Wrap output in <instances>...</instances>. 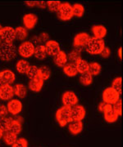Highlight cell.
<instances>
[{
    "label": "cell",
    "instance_id": "6da1fadb",
    "mask_svg": "<svg viewBox=\"0 0 123 147\" xmlns=\"http://www.w3.org/2000/svg\"><path fill=\"white\" fill-rule=\"evenodd\" d=\"M16 47L13 42H2L0 45V60L3 61H10L13 60L16 57Z\"/></svg>",
    "mask_w": 123,
    "mask_h": 147
},
{
    "label": "cell",
    "instance_id": "7a4b0ae2",
    "mask_svg": "<svg viewBox=\"0 0 123 147\" xmlns=\"http://www.w3.org/2000/svg\"><path fill=\"white\" fill-rule=\"evenodd\" d=\"M105 47V43L103 39L96 38L94 37H90L86 45V50L91 55H99L102 53Z\"/></svg>",
    "mask_w": 123,
    "mask_h": 147
},
{
    "label": "cell",
    "instance_id": "3957f363",
    "mask_svg": "<svg viewBox=\"0 0 123 147\" xmlns=\"http://www.w3.org/2000/svg\"><path fill=\"white\" fill-rule=\"evenodd\" d=\"M56 120L58 121L61 127L67 126L69 123L72 121L71 119V107L62 106L56 112Z\"/></svg>",
    "mask_w": 123,
    "mask_h": 147
},
{
    "label": "cell",
    "instance_id": "277c9868",
    "mask_svg": "<svg viewBox=\"0 0 123 147\" xmlns=\"http://www.w3.org/2000/svg\"><path fill=\"white\" fill-rule=\"evenodd\" d=\"M103 100L105 104L113 105L120 99V94L115 89H113L112 87H109L105 88L102 94Z\"/></svg>",
    "mask_w": 123,
    "mask_h": 147
},
{
    "label": "cell",
    "instance_id": "5b68a950",
    "mask_svg": "<svg viewBox=\"0 0 123 147\" xmlns=\"http://www.w3.org/2000/svg\"><path fill=\"white\" fill-rule=\"evenodd\" d=\"M57 12L58 18L62 21H68L73 17L72 7L68 3H61V6Z\"/></svg>",
    "mask_w": 123,
    "mask_h": 147
},
{
    "label": "cell",
    "instance_id": "8992f818",
    "mask_svg": "<svg viewBox=\"0 0 123 147\" xmlns=\"http://www.w3.org/2000/svg\"><path fill=\"white\" fill-rule=\"evenodd\" d=\"M35 45L31 41H25L20 44L18 53L23 58H30L34 55Z\"/></svg>",
    "mask_w": 123,
    "mask_h": 147
},
{
    "label": "cell",
    "instance_id": "52a82bcc",
    "mask_svg": "<svg viewBox=\"0 0 123 147\" xmlns=\"http://www.w3.org/2000/svg\"><path fill=\"white\" fill-rule=\"evenodd\" d=\"M62 102L64 106L72 107L74 105H77L78 97L74 92L67 91V92H65L62 96Z\"/></svg>",
    "mask_w": 123,
    "mask_h": 147
},
{
    "label": "cell",
    "instance_id": "ba28073f",
    "mask_svg": "<svg viewBox=\"0 0 123 147\" xmlns=\"http://www.w3.org/2000/svg\"><path fill=\"white\" fill-rule=\"evenodd\" d=\"M16 80V75L10 69L0 71V85H11Z\"/></svg>",
    "mask_w": 123,
    "mask_h": 147
},
{
    "label": "cell",
    "instance_id": "9c48e42d",
    "mask_svg": "<svg viewBox=\"0 0 123 147\" xmlns=\"http://www.w3.org/2000/svg\"><path fill=\"white\" fill-rule=\"evenodd\" d=\"M0 38L2 40V42H7V43H12L13 41L16 39L15 29L11 26L3 27L2 34H0Z\"/></svg>",
    "mask_w": 123,
    "mask_h": 147
},
{
    "label": "cell",
    "instance_id": "30bf717a",
    "mask_svg": "<svg viewBox=\"0 0 123 147\" xmlns=\"http://www.w3.org/2000/svg\"><path fill=\"white\" fill-rule=\"evenodd\" d=\"M103 112V115H104V119L107 123H115L118 121L119 116L115 112V110H113L112 105L106 104Z\"/></svg>",
    "mask_w": 123,
    "mask_h": 147
},
{
    "label": "cell",
    "instance_id": "8fae6325",
    "mask_svg": "<svg viewBox=\"0 0 123 147\" xmlns=\"http://www.w3.org/2000/svg\"><path fill=\"white\" fill-rule=\"evenodd\" d=\"M7 108L8 110V113H10L12 115H17L22 112L23 106L21 100H19L18 99H12L8 101Z\"/></svg>",
    "mask_w": 123,
    "mask_h": 147
},
{
    "label": "cell",
    "instance_id": "7c38bea8",
    "mask_svg": "<svg viewBox=\"0 0 123 147\" xmlns=\"http://www.w3.org/2000/svg\"><path fill=\"white\" fill-rule=\"evenodd\" d=\"M86 110L81 105H75L71 107V119L72 120L81 121L85 119Z\"/></svg>",
    "mask_w": 123,
    "mask_h": 147
},
{
    "label": "cell",
    "instance_id": "4fadbf2b",
    "mask_svg": "<svg viewBox=\"0 0 123 147\" xmlns=\"http://www.w3.org/2000/svg\"><path fill=\"white\" fill-rule=\"evenodd\" d=\"M22 22L24 27L27 30H32L37 25L38 17L35 14L27 13L22 18Z\"/></svg>",
    "mask_w": 123,
    "mask_h": 147
},
{
    "label": "cell",
    "instance_id": "5bb4252c",
    "mask_svg": "<svg viewBox=\"0 0 123 147\" xmlns=\"http://www.w3.org/2000/svg\"><path fill=\"white\" fill-rule=\"evenodd\" d=\"M14 96V90L11 85H0V100H10Z\"/></svg>",
    "mask_w": 123,
    "mask_h": 147
},
{
    "label": "cell",
    "instance_id": "9a60e30c",
    "mask_svg": "<svg viewBox=\"0 0 123 147\" xmlns=\"http://www.w3.org/2000/svg\"><path fill=\"white\" fill-rule=\"evenodd\" d=\"M90 35L88 33L86 32H81L77 34L74 37V40H73V45L75 47H80L86 46V43L88 42L90 39Z\"/></svg>",
    "mask_w": 123,
    "mask_h": 147
},
{
    "label": "cell",
    "instance_id": "2e32d148",
    "mask_svg": "<svg viewBox=\"0 0 123 147\" xmlns=\"http://www.w3.org/2000/svg\"><path fill=\"white\" fill-rule=\"evenodd\" d=\"M44 46H45L48 55H50V56L54 57L61 51L59 43L55 40H48Z\"/></svg>",
    "mask_w": 123,
    "mask_h": 147
},
{
    "label": "cell",
    "instance_id": "e0dca14e",
    "mask_svg": "<svg viewBox=\"0 0 123 147\" xmlns=\"http://www.w3.org/2000/svg\"><path fill=\"white\" fill-rule=\"evenodd\" d=\"M68 124H69L68 125V131L74 136L80 134V132L83 131L84 125H83L82 121L72 120Z\"/></svg>",
    "mask_w": 123,
    "mask_h": 147
},
{
    "label": "cell",
    "instance_id": "ac0fdd59",
    "mask_svg": "<svg viewBox=\"0 0 123 147\" xmlns=\"http://www.w3.org/2000/svg\"><path fill=\"white\" fill-rule=\"evenodd\" d=\"M43 86V80H42L39 77H37L35 79H30L29 84H28L29 89L32 91V92H38L41 91Z\"/></svg>",
    "mask_w": 123,
    "mask_h": 147
},
{
    "label": "cell",
    "instance_id": "d6986e66",
    "mask_svg": "<svg viewBox=\"0 0 123 147\" xmlns=\"http://www.w3.org/2000/svg\"><path fill=\"white\" fill-rule=\"evenodd\" d=\"M67 55L63 51H60L56 56L54 57V63L59 67H64L67 64Z\"/></svg>",
    "mask_w": 123,
    "mask_h": 147
},
{
    "label": "cell",
    "instance_id": "ffe728a7",
    "mask_svg": "<svg viewBox=\"0 0 123 147\" xmlns=\"http://www.w3.org/2000/svg\"><path fill=\"white\" fill-rule=\"evenodd\" d=\"M92 33L94 38L103 39L107 34V29L102 25H96L92 27Z\"/></svg>",
    "mask_w": 123,
    "mask_h": 147
},
{
    "label": "cell",
    "instance_id": "44dd1931",
    "mask_svg": "<svg viewBox=\"0 0 123 147\" xmlns=\"http://www.w3.org/2000/svg\"><path fill=\"white\" fill-rule=\"evenodd\" d=\"M22 130V121L19 120L18 119H12L8 127V131H11L16 135H18L21 133Z\"/></svg>",
    "mask_w": 123,
    "mask_h": 147
},
{
    "label": "cell",
    "instance_id": "7402d4cb",
    "mask_svg": "<svg viewBox=\"0 0 123 147\" xmlns=\"http://www.w3.org/2000/svg\"><path fill=\"white\" fill-rule=\"evenodd\" d=\"M34 56L35 57V58H37L38 60H44L48 56L45 46L42 44H39L36 47H35Z\"/></svg>",
    "mask_w": 123,
    "mask_h": 147
},
{
    "label": "cell",
    "instance_id": "603a6c76",
    "mask_svg": "<svg viewBox=\"0 0 123 147\" xmlns=\"http://www.w3.org/2000/svg\"><path fill=\"white\" fill-rule=\"evenodd\" d=\"M14 95H16L19 98H25L27 94V88L22 84H17L13 88Z\"/></svg>",
    "mask_w": 123,
    "mask_h": 147
},
{
    "label": "cell",
    "instance_id": "cb8c5ba5",
    "mask_svg": "<svg viewBox=\"0 0 123 147\" xmlns=\"http://www.w3.org/2000/svg\"><path fill=\"white\" fill-rule=\"evenodd\" d=\"M75 67L77 69V72L80 74H84L86 72H88V69H89V63L88 61L80 58L75 63Z\"/></svg>",
    "mask_w": 123,
    "mask_h": 147
},
{
    "label": "cell",
    "instance_id": "d4e9b609",
    "mask_svg": "<svg viewBox=\"0 0 123 147\" xmlns=\"http://www.w3.org/2000/svg\"><path fill=\"white\" fill-rule=\"evenodd\" d=\"M3 139V142H5L6 145H7V146H12L16 142V140L18 139V137H17V135H16V134L12 133L11 131H7L4 132Z\"/></svg>",
    "mask_w": 123,
    "mask_h": 147
},
{
    "label": "cell",
    "instance_id": "484cf974",
    "mask_svg": "<svg viewBox=\"0 0 123 147\" xmlns=\"http://www.w3.org/2000/svg\"><path fill=\"white\" fill-rule=\"evenodd\" d=\"M30 66V64L25 59L19 60L16 64V69L19 74H26Z\"/></svg>",
    "mask_w": 123,
    "mask_h": 147
},
{
    "label": "cell",
    "instance_id": "4316f807",
    "mask_svg": "<svg viewBox=\"0 0 123 147\" xmlns=\"http://www.w3.org/2000/svg\"><path fill=\"white\" fill-rule=\"evenodd\" d=\"M63 72L68 77H75V75L78 74L76 67H75V65L73 63L67 64L63 67Z\"/></svg>",
    "mask_w": 123,
    "mask_h": 147
},
{
    "label": "cell",
    "instance_id": "83f0119b",
    "mask_svg": "<svg viewBox=\"0 0 123 147\" xmlns=\"http://www.w3.org/2000/svg\"><path fill=\"white\" fill-rule=\"evenodd\" d=\"M15 35H16V39L22 41L27 38L28 32L24 26H18L15 29Z\"/></svg>",
    "mask_w": 123,
    "mask_h": 147
},
{
    "label": "cell",
    "instance_id": "f1b7e54d",
    "mask_svg": "<svg viewBox=\"0 0 123 147\" xmlns=\"http://www.w3.org/2000/svg\"><path fill=\"white\" fill-rule=\"evenodd\" d=\"M102 70V66L100 64L97 63V62H92L89 64V69H88V72L92 76H97L99 75Z\"/></svg>",
    "mask_w": 123,
    "mask_h": 147
},
{
    "label": "cell",
    "instance_id": "f546056e",
    "mask_svg": "<svg viewBox=\"0 0 123 147\" xmlns=\"http://www.w3.org/2000/svg\"><path fill=\"white\" fill-rule=\"evenodd\" d=\"M51 76V69L48 66L43 65L39 68V77L42 80H47L50 78Z\"/></svg>",
    "mask_w": 123,
    "mask_h": 147
},
{
    "label": "cell",
    "instance_id": "4dcf8cb0",
    "mask_svg": "<svg viewBox=\"0 0 123 147\" xmlns=\"http://www.w3.org/2000/svg\"><path fill=\"white\" fill-rule=\"evenodd\" d=\"M72 7V12H73V16L80 18L81 16H83L85 13V7L84 6L80 3H75Z\"/></svg>",
    "mask_w": 123,
    "mask_h": 147
},
{
    "label": "cell",
    "instance_id": "1f68e13d",
    "mask_svg": "<svg viewBox=\"0 0 123 147\" xmlns=\"http://www.w3.org/2000/svg\"><path fill=\"white\" fill-rule=\"evenodd\" d=\"M26 74L29 79H35L39 77V68L35 65H30L26 72Z\"/></svg>",
    "mask_w": 123,
    "mask_h": 147
},
{
    "label": "cell",
    "instance_id": "d6a6232c",
    "mask_svg": "<svg viewBox=\"0 0 123 147\" xmlns=\"http://www.w3.org/2000/svg\"><path fill=\"white\" fill-rule=\"evenodd\" d=\"M80 82L84 86H89L93 82V76L89 72L81 74L80 77Z\"/></svg>",
    "mask_w": 123,
    "mask_h": 147
},
{
    "label": "cell",
    "instance_id": "836d02e7",
    "mask_svg": "<svg viewBox=\"0 0 123 147\" xmlns=\"http://www.w3.org/2000/svg\"><path fill=\"white\" fill-rule=\"evenodd\" d=\"M122 77H117L113 79L112 84V88L113 89H115L118 92L119 94H122Z\"/></svg>",
    "mask_w": 123,
    "mask_h": 147
},
{
    "label": "cell",
    "instance_id": "e575fe53",
    "mask_svg": "<svg viewBox=\"0 0 123 147\" xmlns=\"http://www.w3.org/2000/svg\"><path fill=\"white\" fill-rule=\"evenodd\" d=\"M12 119V118H9V117L0 118V128L4 132L8 131V127L11 123Z\"/></svg>",
    "mask_w": 123,
    "mask_h": 147
},
{
    "label": "cell",
    "instance_id": "d590c367",
    "mask_svg": "<svg viewBox=\"0 0 123 147\" xmlns=\"http://www.w3.org/2000/svg\"><path fill=\"white\" fill-rule=\"evenodd\" d=\"M67 59H69L71 63L75 64L79 59H80V51L79 49H74L69 53L67 56Z\"/></svg>",
    "mask_w": 123,
    "mask_h": 147
},
{
    "label": "cell",
    "instance_id": "8d00e7d4",
    "mask_svg": "<svg viewBox=\"0 0 123 147\" xmlns=\"http://www.w3.org/2000/svg\"><path fill=\"white\" fill-rule=\"evenodd\" d=\"M61 2L59 1H48L46 3V5L48 7V10L52 12H57L58 11L59 7L61 6Z\"/></svg>",
    "mask_w": 123,
    "mask_h": 147
},
{
    "label": "cell",
    "instance_id": "74e56055",
    "mask_svg": "<svg viewBox=\"0 0 123 147\" xmlns=\"http://www.w3.org/2000/svg\"><path fill=\"white\" fill-rule=\"evenodd\" d=\"M112 105L113 110H115V112L118 114V116H121L122 115V100L119 99L116 103H114Z\"/></svg>",
    "mask_w": 123,
    "mask_h": 147
},
{
    "label": "cell",
    "instance_id": "f35d334b",
    "mask_svg": "<svg viewBox=\"0 0 123 147\" xmlns=\"http://www.w3.org/2000/svg\"><path fill=\"white\" fill-rule=\"evenodd\" d=\"M12 147H28V142L25 138H18Z\"/></svg>",
    "mask_w": 123,
    "mask_h": 147
},
{
    "label": "cell",
    "instance_id": "ab89813d",
    "mask_svg": "<svg viewBox=\"0 0 123 147\" xmlns=\"http://www.w3.org/2000/svg\"><path fill=\"white\" fill-rule=\"evenodd\" d=\"M8 110L7 108V105H0V118H4L7 117L8 115Z\"/></svg>",
    "mask_w": 123,
    "mask_h": 147
},
{
    "label": "cell",
    "instance_id": "60d3db41",
    "mask_svg": "<svg viewBox=\"0 0 123 147\" xmlns=\"http://www.w3.org/2000/svg\"><path fill=\"white\" fill-rule=\"evenodd\" d=\"M99 55H100L103 58H108L111 56V49H110L109 47H105Z\"/></svg>",
    "mask_w": 123,
    "mask_h": 147
},
{
    "label": "cell",
    "instance_id": "b9f144b4",
    "mask_svg": "<svg viewBox=\"0 0 123 147\" xmlns=\"http://www.w3.org/2000/svg\"><path fill=\"white\" fill-rule=\"evenodd\" d=\"M39 41L40 42H47L49 40V35H48V33H46V32H43V33H41L39 35Z\"/></svg>",
    "mask_w": 123,
    "mask_h": 147
},
{
    "label": "cell",
    "instance_id": "7bdbcfd3",
    "mask_svg": "<svg viewBox=\"0 0 123 147\" xmlns=\"http://www.w3.org/2000/svg\"><path fill=\"white\" fill-rule=\"evenodd\" d=\"M105 103L104 102H102V103H100L99 104V111L100 112H103V109H104V107H105Z\"/></svg>",
    "mask_w": 123,
    "mask_h": 147
},
{
    "label": "cell",
    "instance_id": "ee69618b",
    "mask_svg": "<svg viewBox=\"0 0 123 147\" xmlns=\"http://www.w3.org/2000/svg\"><path fill=\"white\" fill-rule=\"evenodd\" d=\"M118 56L120 59H122V47H119V50H118Z\"/></svg>",
    "mask_w": 123,
    "mask_h": 147
},
{
    "label": "cell",
    "instance_id": "f6af8a7d",
    "mask_svg": "<svg viewBox=\"0 0 123 147\" xmlns=\"http://www.w3.org/2000/svg\"><path fill=\"white\" fill-rule=\"evenodd\" d=\"M3 134H4V131H3V130L0 128V139H1V138H3Z\"/></svg>",
    "mask_w": 123,
    "mask_h": 147
},
{
    "label": "cell",
    "instance_id": "bcb514c9",
    "mask_svg": "<svg viewBox=\"0 0 123 147\" xmlns=\"http://www.w3.org/2000/svg\"><path fill=\"white\" fill-rule=\"evenodd\" d=\"M3 27L1 25H0V34H2V31H3Z\"/></svg>",
    "mask_w": 123,
    "mask_h": 147
},
{
    "label": "cell",
    "instance_id": "7dc6e473",
    "mask_svg": "<svg viewBox=\"0 0 123 147\" xmlns=\"http://www.w3.org/2000/svg\"><path fill=\"white\" fill-rule=\"evenodd\" d=\"M2 44V40H1V38H0V45Z\"/></svg>",
    "mask_w": 123,
    "mask_h": 147
}]
</instances>
